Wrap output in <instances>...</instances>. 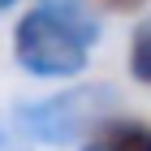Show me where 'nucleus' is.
Here are the masks:
<instances>
[{"label": "nucleus", "mask_w": 151, "mask_h": 151, "mask_svg": "<svg viewBox=\"0 0 151 151\" xmlns=\"http://www.w3.org/2000/svg\"><path fill=\"white\" fill-rule=\"evenodd\" d=\"M125 65H129V78L138 82V86H151V13L134 26V35H129Z\"/></svg>", "instance_id": "nucleus-4"}, {"label": "nucleus", "mask_w": 151, "mask_h": 151, "mask_svg": "<svg viewBox=\"0 0 151 151\" xmlns=\"http://www.w3.org/2000/svg\"><path fill=\"white\" fill-rule=\"evenodd\" d=\"M104 35L86 0H30L13 26V60L30 78H78Z\"/></svg>", "instance_id": "nucleus-1"}, {"label": "nucleus", "mask_w": 151, "mask_h": 151, "mask_svg": "<svg viewBox=\"0 0 151 151\" xmlns=\"http://www.w3.org/2000/svg\"><path fill=\"white\" fill-rule=\"evenodd\" d=\"M22 0H0V13H9V9H17Z\"/></svg>", "instance_id": "nucleus-6"}, {"label": "nucleus", "mask_w": 151, "mask_h": 151, "mask_svg": "<svg viewBox=\"0 0 151 151\" xmlns=\"http://www.w3.org/2000/svg\"><path fill=\"white\" fill-rule=\"evenodd\" d=\"M99 4H108L116 13H129V9H138V4H147V0H99Z\"/></svg>", "instance_id": "nucleus-5"}, {"label": "nucleus", "mask_w": 151, "mask_h": 151, "mask_svg": "<svg viewBox=\"0 0 151 151\" xmlns=\"http://www.w3.org/2000/svg\"><path fill=\"white\" fill-rule=\"evenodd\" d=\"M104 104H108V86H78V91L39 99V104H22L17 125L35 142H73V138H86V129L99 116H108L99 112Z\"/></svg>", "instance_id": "nucleus-2"}, {"label": "nucleus", "mask_w": 151, "mask_h": 151, "mask_svg": "<svg viewBox=\"0 0 151 151\" xmlns=\"http://www.w3.org/2000/svg\"><path fill=\"white\" fill-rule=\"evenodd\" d=\"M78 151H151V121L142 116H99Z\"/></svg>", "instance_id": "nucleus-3"}]
</instances>
